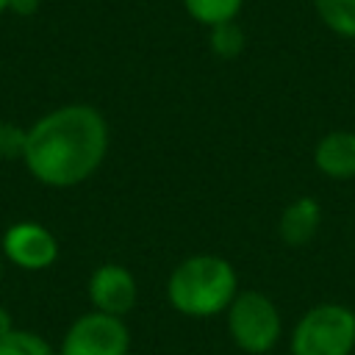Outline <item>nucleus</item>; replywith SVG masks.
<instances>
[{
  "label": "nucleus",
  "instance_id": "nucleus-10",
  "mask_svg": "<svg viewBox=\"0 0 355 355\" xmlns=\"http://www.w3.org/2000/svg\"><path fill=\"white\" fill-rule=\"evenodd\" d=\"M316 17L322 25L341 36V39H355V0H311Z\"/></svg>",
  "mask_w": 355,
  "mask_h": 355
},
{
  "label": "nucleus",
  "instance_id": "nucleus-6",
  "mask_svg": "<svg viewBox=\"0 0 355 355\" xmlns=\"http://www.w3.org/2000/svg\"><path fill=\"white\" fill-rule=\"evenodd\" d=\"M0 252L22 272H44L58 261V239L42 222H14L3 230Z\"/></svg>",
  "mask_w": 355,
  "mask_h": 355
},
{
  "label": "nucleus",
  "instance_id": "nucleus-18",
  "mask_svg": "<svg viewBox=\"0 0 355 355\" xmlns=\"http://www.w3.org/2000/svg\"><path fill=\"white\" fill-rule=\"evenodd\" d=\"M0 280H3V255H0Z\"/></svg>",
  "mask_w": 355,
  "mask_h": 355
},
{
  "label": "nucleus",
  "instance_id": "nucleus-5",
  "mask_svg": "<svg viewBox=\"0 0 355 355\" xmlns=\"http://www.w3.org/2000/svg\"><path fill=\"white\" fill-rule=\"evenodd\" d=\"M55 352L58 355H128L130 330L119 316L86 311L67 327Z\"/></svg>",
  "mask_w": 355,
  "mask_h": 355
},
{
  "label": "nucleus",
  "instance_id": "nucleus-1",
  "mask_svg": "<svg viewBox=\"0 0 355 355\" xmlns=\"http://www.w3.org/2000/svg\"><path fill=\"white\" fill-rule=\"evenodd\" d=\"M111 130L89 103H67L42 114L25 130L22 164L28 175L50 189L86 183L105 161Z\"/></svg>",
  "mask_w": 355,
  "mask_h": 355
},
{
  "label": "nucleus",
  "instance_id": "nucleus-13",
  "mask_svg": "<svg viewBox=\"0 0 355 355\" xmlns=\"http://www.w3.org/2000/svg\"><path fill=\"white\" fill-rule=\"evenodd\" d=\"M0 355H58V352L39 333L14 327L0 338Z\"/></svg>",
  "mask_w": 355,
  "mask_h": 355
},
{
  "label": "nucleus",
  "instance_id": "nucleus-16",
  "mask_svg": "<svg viewBox=\"0 0 355 355\" xmlns=\"http://www.w3.org/2000/svg\"><path fill=\"white\" fill-rule=\"evenodd\" d=\"M11 330H14V322H11V313H8V311H6L3 305H0V338H3L6 333H11Z\"/></svg>",
  "mask_w": 355,
  "mask_h": 355
},
{
  "label": "nucleus",
  "instance_id": "nucleus-4",
  "mask_svg": "<svg viewBox=\"0 0 355 355\" xmlns=\"http://www.w3.org/2000/svg\"><path fill=\"white\" fill-rule=\"evenodd\" d=\"M227 336L244 355H266L283 336V316L272 297L258 288H239L225 311Z\"/></svg>",
  "mask_w": 355,
  "mask_h": 355
},
{
  "label": "nucleus",
  "instance_id": "nucleus-14",
  "mask_svg": "<svg viewBox=\"0 0 355 355\" xmlns=\"http://www.w3.org/2000/svg\"><path fill=\"white\" fill-rule=\"evenodd\" d=\"M25 130L28 128L11 125V122H0V158H19L22 161Z\"/></svg>",
  "mask_w": 355,
  "mask_h": 355
},
{
  "label": "nucleus",
  "instance_id": "nucleus-3",
  "mask_svg": "<svg viewBox=\"0 0 355 355\" xmlns=\"http://www.w3.org/2000/svg\"><path fill=\"white\" fill-rule=\"evenodd\" d=\"M291 355H352L355 352V311L344 302L311 305L288 336Z\"/></svg>",
  "mask_w": 355,
  "mask_h": 355
},
{
  "label": "nucleus",
  "instance_id": "nucleus-8",
  "mask_svg": "<svg viewBox=\"0 0 355 355\" xmlns=\"http://www.w3.org/2000/svg\"><path fill=\"white\" fill-rule=\"evenodd\" d=\"M313 166L327 180H352L355 178V130L336 128L327 130L313 144Z\"/></svg>",
  "mask_w": 355,
  "mask_h": 355
},
{
  "label": "nucleus",
  "instance_id": "nucleus-15",
  "mask_svg": "<svg viewBox=\"0 0 355 355\" xmlns=\"http://www.w3.org/2000/svg\"><path fill=\"white\" fill-rule=\"evenodd\" d=\"M39 3L42 0H11L8 3V11H14L19 17H28V14H36L39 11Z\"/></svg>",
  "mask_w": 355,
  "mask_h": 355
},
{
  "label": "nucleus",
  "instance_id": "nucleus-17",
  "mask_svg": "<svg viewBox=\"0 0 355 355\" xmlns=\"http://www.w3.org/2000/svg\"><path fill=\"white\" fill-rule=\"evenodd\" d=\"M8 3H11V0H0V14H6V11H8Z\"/></svg>",
  "mask_w": 355,
  "mask_h": 355
},
{
  "label": "nucleus",
  "instance_id": "nucleus-11",
  "mask_svg": "<svg viewBox=\"0 0 355 355\" xmlns=\"http://www.w3.org/2000/svg\"><path fill=\"white\" fill-rule=\"evenodd\" d=\"M180 3H183L186 14L205 28L233 22V19H239V14L244 8V0H180Z\"/></svg>",
  "mask_w": 355,
  "mask_h": 355
},
{
  "label": "nucleus",
  "instance_id": "nucleus-7",
  "mask_svg": "<svg viewBox=\"0 0 355 355\" xmlns=\"http://www.w3.org/2000/svg\"><path fill=\"white\" fill-rule=\"evenodd\" d=\"M86 294H89L92 311L125 319L139 302V283L128 266L105 261L92 269L86 280Z\"/></svg>",
  "mask_w": 355,
  "mask_h": 355
},
{
  "label": "nucleus",
  "instance_id": "nucleus-9",
  "mask_svg": "<svg viewBox=\"0 0 355 355\" xmlns=\"http://www.w3.org/2000/svg\"><path fill=\"white\" fill-rule=\"evenodd\" d=\"M319 227H322V205L316 197L308 194H300L291 202H286L277 216V239L291 250L311 244Z\"/></svg>",
  "mask_w": 355,
  "mask_h": 355
},
{
  "label": "nucleus",
  "instance_id": "nucleus-2",
  "mask_svg": "<svg viewBox=\"0 0 355 355\" xmlns=\"http://www.w3.org/2000/svg\"><path fill=\"white\" fill-rule=\"evenodd\" d=\"M239 294L236 266L214 252H197L172 266L166 277V302L189 319L222 316Z\"/></svg>",
  "mask_w": 355,
  "mask_h": 355
},
{
  "label": "nucleus",
  "instance_id": "nucleus-12",
  "mask_svg": "<svg viewBox=\"0 0 355 355\" xmlns=\"http://www.w3.org/2000/svg\"><path fill=\"white\" fill-rule=\"evenodd\" d=\"M208 47L222 61L239 58L244 53V47H247V36H244V28L239 25V19L208 28Z\"/></svg>",
  "mask_w": 355,
  "mask_h": 355
}]
</instances>
